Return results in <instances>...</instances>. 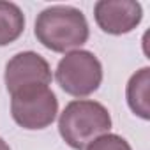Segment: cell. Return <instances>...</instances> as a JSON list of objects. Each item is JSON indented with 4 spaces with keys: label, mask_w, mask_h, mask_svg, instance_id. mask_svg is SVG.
Segmentation results:
<instances>
[{
    "label": "cell",
    "mask_w": 150,
    "mask_h": 150,
    "mask_svg": "<svg viewBox=\"0 0 150 150\" xmlns=\"http://www.w3.org/2000/svg\"><path fill=\"white\" fill-rule=\"evenodd\" d=\"M34 34L37 41L55 51L69 53L88 41V23L85 14L71 6H51L37 14Z\"/></svg>",
    "instance_id": "6da1fadb"
},
{
    "label": "cell",
    "mask_w": 150,
    "mask_h": 150,
    "mask_svg": "<svg viewBox=\"0 0 150 150\" xmlns=\"http://www.w3.org/2000/svg\"><path fill=\"white\" fill-rule=\"evenodd\" d=\"M111 129L110 111L97 101H71L58 118V132L62 139L74 150H85L94 139L108 134Z\"/></svg>",
    "instance_id": "7a4b0ae2"
},
{
    "label": "cell",
    "mask_w": 150,
    "mask_h": 150,
    "mask_svg": "<svg viewBox=\"0 0 150 150\" xmlns=\"http://www.w3.org/2000/svg\"><path fill=\"white\" fill-rule=\"evenodd\" d=\"M55 80L65 94L87 97L94 94L103 81V65L92 51L74 50L65 53L58 62Z\"/></svg>",
    "instance_id": "3957f363"
},
{
    "label": "cell",
    "mask_w": 150,
    "mask_h": 150,
    "mask_svg": "<svg viewBox=\"0 0 150 150\" xmlns=\"http://www.w3.org/2000/svg\"><path fill=\"white\" fill-rule=\"evenodd\" d=\"M58 113V99L48 85H34L11 94V115L28 131L46 129Z\"/></svg>",
    "instance_id": "277c9868"
},
{
    "label": "cell",
    "mask_w": 150,
    "mask_h": 150,
    "mask_svg": "<svg viewBox=\"0 0 150 150\" xmlns=\"http://www.w3.org/2000/svg\"><path fill=\"white\" fill-rule=\"evenodd\" d=\"M51 69L44 57L35 51H21L14 55L7 65L4 81L7 92L13 94L16 90L34 87V85H48L51 83Z\"/></svg>",
    "instance_id": "5b68a950"
},
{
    "label": "cell",
    "mask_w": 150,
    "mask_h": 150,
    "mask_svg": "<svg viewBox=\"0 0 150 150\" xmlns=\"http://www.w3.org/2000/svg\"><path fill=\"white\" fill-rule=\"evenodd\" d=\"M99 28L111 35L132 32L143 18V9L134 0H99L94 7Z\"/></svg>",
    "instance_id": "8992f818"
},
{
    "label": "cell",
    "mask_w": 150,
    "mask_h": 150,
    "mask_svg": "<svg viewBox=\"0 0 150 150\" xmlns=\"http://www.w3.org/2000/svg\"><path fill=\"white\" fill-rule=\"evenodd\" d=\"M127 104L134 115L143 120L150 118V69L136 71L127 83Z\"/></svg>",
    "instance_id": "52a82bcc"
},
{
    "label": "cell",
    "mask_w": 150,
    "mask_h": 150,
    "mask_svg": "<svg viewBox=\"0 0 150 150\" xmlns=\"http://www.w3.org/2000/svg\"><path fill=\"white\" fill-rule=\"evenodd\" d=\"M25 30V14L13 4L0 0V46H7L21 37Z\"/></svg>",
    "instance_id": "ba28073f"
},
{
    "label": "cell",
    "mask_w": 150,
    "mask_h": 150,
    "mask_svg": "<svg viewBox=\"0 0 150 150\" xmlns=\"http://www.w3.org/2000/svg\"><path fill=\"white\" fill-rule=\"evenodd\" d=\"M85 150H132L131 145L118 134H103L97 139H94Z\"/></svg>",
    "instance_id": "9c48e42d"
},
{
    "label": "cell",
    "mask_w": 150,
    "mask_h": 150,
    "mask_svg": "<svg viewBox=\"0 0 150 150\" xmlns=\"http://www.w3.org/2000/svg\"><path fill=\"white\" fill-rule=\"evenodd\" d=\"M0 150H11V146H9L2 138H0Z\"/></svg>",
    "instance_id": "30bf717a"
}]
</instances>
